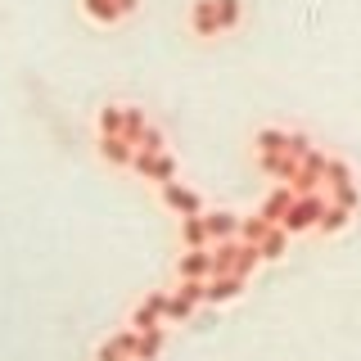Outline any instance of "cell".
I'll use <instances>...</instances> for the list:
<instances>
[{"mask_svg":"<svg viewBox=\"0 0 361 361\" xmlns=\"http://www.w3.org/2000/svg\"><path fill=\"white\" fill-rule=\"evenodd\" d=\"M325 208H330V199L321 195V190H316V195H298L293 199V208L285 212V231L289 235H302V231H316V226H321V217H325Z\"/></svg>","mask_w":361,"mask_h":361,"instance_id":"1","label":"cell"},{"mask_svg":"<svg viewBox=\"0 0 361 361\" xmlns=\"http://www.w3.org/2000/svg\"><path fill=\"white\" fill-rule=\"evenodd\" d=\"M131 172L135 176H145V180H154V185H167V180H176V172H180V163L172 154H140L135 149V158H131Z\"/></svg>","mask_w":361,"mask_h":361,"instance_id":"2","label":"cell"},{"mask_svg":"<svg viewBox=\"0 0 361 361\" xmlns=\"http://www.w3.org/2000/svg\"><path fill=\"white\" fill-rule=\"evenodd\" d=\"M158 195H163V203L176 212V217H199V212H203V199H199L190 185H180V180H167V185H158Z\"/></svg>","mask_w":361,"mask_h":361,"instance_id":"3","label":"cell"},{"mask_svg":"<svg viewBox=\"0 0 361 361\" xmlns=\"http://www.w3.org/2000/svg\"><path fill=\"white\" fill-rule=\"evenodd\" d=\"M158 325H167V293H149V298H145L140 307L131 312V330H135V334L158 330Z\"/></svg>","mask_w":361,"mask_h":361,"instance_id":"4","label":"cell"},{"mask_svg":"<svg viewBox=\"0 0 361 361\" xmlns=\"http://www.w3.org/2000/svg\"><path fill=\"white\" fill-rule=\"evenodd\" d=\"M190 32L203 41H212V37H221V23H217V0H195L190 5Z\"/></svg>","mask_w":361,"mask_h":361,"instance_id":"5","label":"cell"},{"mask_svg":"<svg viewBox=\"0 0 361 361\" xmlns=\"http://www.w3.org/2000/svg\"><path fill=\"white\" fill-rule=\"evenodd\" d=\"M176 276L180 280H208L212 276V248H185L176 257Z\"/></svg>","mask_w":361,"mask_h":361,"instance_id":"6","label":"cell"},{"mask_svg":"<svg viewBox=\"0 0 361 361\" xmlns=\"http://www.w3.org/2000/svg\"><path fill=\"white\" fill-rule=\"evenodd\" d=\"M203 226H208V244H221V240H240V217L226 208H212L203 212Z\"/></svg>","mask_w":361,"mask_h":361,"instance_id":"7","label":"cell"},{"mask_svg":"<svg viewBox=\"0 0 361 361\" xmlns=\"http://www.w3.org/2000/svg\"><path fill=\"white\" fill-rule=\"evenodd\" d=\"M135 343H140V334L131 330H122V334H113L109 343H99V353H95V361H135Z\"/></svg>","mask_w":361,"mask_h":361,"instance_id":"8","label":"cell"},{"mask_svg":"<svg viewBox=\"0 0 361 361\" xmlns=\"http://www.w3.org/2000/svg\"><path fill=\"white\" fill-rule=\"evenodd\" d=\"M257 167L271 176V180H280V185H289L293 176H298V167H302V158H293V154H257Z\"/></svg>","mask_w":361,"mask_h":361,"instance_id":"9","label":"cell"},{"mask_svg":"<svg viewBox=\"0 0 361 361\" xmlns=\"http://www.w3.org/2000/svg\"><path fill=\"white\" fill-rule=\"evenodd\" d=\"M95 149H99V158H104L109 167H131V158H135V145L122 140V135H99Z\"/></svg>","mask_w":361,"mask_h":361,"instance_id":"10","label":"cell"},{"mask_svg":"<svg viewBox=\"0 0 361 361\" xmlns=\"http://www.w3.org/2000/svg\"><path fill=\"white\" fill-rule=\"evenodd\" d=\"M248 280L240 276H208V285H203V302H231V298H240Z\"/></svg>","mask_w":361,"mask_h":361,"instance_id":"11","label":"cell"},{"mask_svg":"<svg viewBox=\"0 0 361 361\" xmlns=\"http://www.w3.org/2000/svg\"><path fill=\"white\" fill-rule=\"evenodd\" d=\"M293 199H298V195H293V185H276V190L262 199V208H257V212H262L271 226H280V221H285V212L293 208Z\"/></svg>","mask_w":361,"mask_h":361,"instance_id":"12","label":"cell"},{"mask_svg":"<svg viewBox=\"0 0 361 361\" xmlns=\"http://www.w3.org/2000/svg\"><path fill=\"white\" fill-rule=\"evenodd\" d=\"M82 14H86L90 23H99V27H113V23H122L118 0H82Z\"/></svg>","mask_w":361,"mask_h":361,"instance_id":"13","label":"cell"},{"mask_svg":"<svg viewBox=\"0 0 361 361\" xmlns=\"http://www.w3.org/2000/svg\"><path fill=\"white\" fill-rule=\"evenodd\" d=\"M253 149H257V154H289V131L262 127V131L253 135Z\"/></svg>","mask_w":361,"mask_h":361,"instance_id":"14","label":"cell"},{"mask_svg":"<svg viewBox=\"0 0 361 361\" xmlns=\"http://www.w3.org/2000/svg\"><path fill=\"white\" fill-rule=\"evenodd\" d=\"M257 248H262V262H280V257L289 253V231H285V226H271L267 240L257 244Z\"/></svg>","mask_w":361,"mask_h":361,"instance_id":"15","label":"cell"},{"mask_svg":"<svg viewBox=\"0 0 361 361\" xmlns=\"http://www.w3.org/2000/svg\"><path fill=\"white\" fill-rule=\"evenodd\" d=\"M180 244H185V248H208V226H203V212H199V217H180Z\"/></svg>","mask_w":361,"mask_h":361,"instance_id":"16","label":"cell"},{"mask_svg":"<svg viewBox=\"0 0 361 361\" xmlns=\"http://www.w3.org/2000/svg\"><path fill=\"white\" fill-rule=\"evenodd\" d=\"M122 122H127V104H104L95 127H99V135H122Z\"/></svg>","mask_w":361,"mask_h":361,"instance_id":"17","label":"cell"},{"mask_svg":"<svg viewBox=\"0 0 361 361\" xmlns=\"http://www.w3.org/2000/svg\"><path fill=\"white\" fill-rule=\"evenodd\" d=\"M325 185H330V195H338V190H353V167L343 163V158H330V167H325Z\"/></svg>","mask_w":361,"mask_h":361,"instance_id":"18","label":"cell"},{"mask_svg":"<svg viewBox=\"0 0 361 361\" xmlns=\"http://www.w3.org/2000/svg\"><path fill=\"white\" fill-rule=\"evenodd\" d=\"M257 262H262V248H257V244H244V240H240V253H235V271H231V276L248 280V276L257 271Z\"/></svg>","mask_w":361,"mask_h":361,"instance_id":"19","label":"cell"},{"mask_svg":"<svg viewBox=\"0 0 361 361\" xmlns=\"http://www.w3.org/2000/svg\"><path fill=\"white\" fill-rule=\"evenodd\" d=\"M348 221H353V212H348L343 203H330V208H325V217H321V226H316V231H321V235H338V231H343Z\"/></svg>","mask_w":361,"mask_h":361,"instance_id":"20","label":"cell"},{"mask_svg":"<svg viewBox=\"0 0 361 361\" xmlns=\"http://www.w3.org/2000/svg\"><path fill=\"white\" fill-rule=\"evenodd\" d=\"M158 353H163V325L140 334V343H135V361H158Z\"/></svg>","mask_w":361,"mask_h":361,"instance_id":"21","label":"cell"},{"mask_svg":"<svg viewBox=\"0 0 361 361\" xmlns=\"http://www.w3.org/2000/svg\"><path fill=\"white\" fill-rule=\"evenodd\" d=\"M217 23L221 32H235L244 23V0H217Z\"/></svg>","mask_w":361,"mask_h":361,"instance_id":"22","label":"cell"},{"mask_svg":"<svg viewBox=\"0 0 361 361\" xmlns=\"http://www.w3.org/2000/svg\"><path fill=\"white\" fill-rule=\"evenodd\" d=\"M145 127H149V118H145V109L140 104H127V122H122V140H140L145 135Z\"/></svg>","mask_w":361,"mask_h":361,"instance_id":"23","label":"cell"},{"mask_svg":"<svg viewBox=\"0 0 361 361\" xmlns=\"http://www.w3.org/2000/svg\"><path fill=\"white\" fill-rule=\"evenodd\" d=\"M267 231H271V221L262 217V212H257V217H240V240L244 244H262Z\"/></svg>","mask_w":361,"mask_h":361,"instance_id":"24","label":"cell"},{"mask_svg":"<svg viewBox=\"0 0 361 361\" xmlns=\"http://www.w3.org/2000/svg\"><path fill=\"white\" fill-rule=\"evenodd\" d=\"M195 307H199V302H190L185 293H167V321H172V325H185L190 316H195Z\"/></svg>","mask_w":361,"mask_h":361,"instance_id":"25","label":"cell"},{"mask_svg":"<svg viewBox=\"0 0 361 361\" xmlns=\"http://www.w3.org/2000/svg\"><path fill=\"white\" fill-rule=\"evenodd\" d=\"M135 149H140V154H163V149H167V135L149 122V127H145V135L135 140Z\"/></svg>","mask_w":361,"mask_h":361,"instance_id":"26","label":"cell"},{"mask_svg":"<svg viewBox=\"0 0 361 361\" xmlns=\"http://www.w3.org/2000/svg\"><path fill=\"white\" fill-rule=\"evenodd\" d=\"M330 203H343L348 212H357V203H361V190L353 185V190H338V195H330Z\"/></svg>","mask_w":361,"mask_h":361,"instance_id":"27","label":"cell"},{"mask_svg":"<svg viewBox=\"0 0 361 361\" xmlns=\"http://www.w3.org/2000/svg\"><path fill=\"white\" fill-rule=\"evenodd\" d=\"M203 285H208V280H180V289H176V293H185L190 302H203Z\"/></svg>","mask_w":361,"mask_h":361,"instance_id":"28","label":"cell"},{"mask_svg":"<svg viewBox=\"0 0 361 361\" xmlns=\"http://www.w3.org/2000/svg\"><path fill=\"white\" fill-rule=\"evenodd\" d=\"M307 149H312V140H307V135H302V131H289V154H293V158H302Z\"/></svg>","mask_w":361,"mask_h":361,"instance_id":"29","label":"cell"},{"mask_svg":"<svg viewBox=\"0 0 361 361\" xmlns=\"http://www.w3.org/2000/svg\"><path fill=\"white\" fill-rule=\"evenodd\" d=\"M118 9H122V18H127V14H135V9H140V0H118Z\"/></svg>","mask_w":361,"mask_h":361,"instance_id":"30","label":"cell"}]
</instances>
